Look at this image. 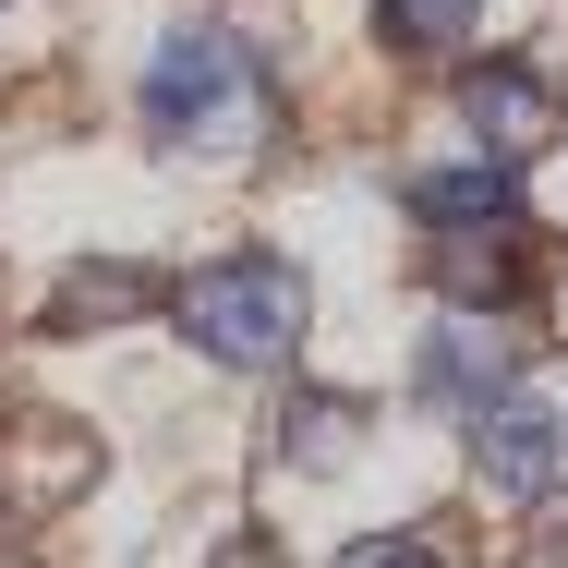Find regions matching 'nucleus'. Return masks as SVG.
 <instances>
[{"label":"nucleus","instance_id":"3","mask_svg":"<svg viewBox=\"0 0 568 568\" xmlns=\"http://www.w3.org/2000/svg\"><path fill=\"white\" fill-rule=\"evenodd\" d=\"M459 436H471V471L496 484V496H557V459H568V424H557V399H532V375H508L484 412H459Z\"/></svg>","mask_w":568,"mask_h":568},{"label":"nucleus","instance_id":"10","mask_svg":"<svg viewBox=\"0 0 568 568\" xmlns=\"http://www.w3.org/2000/svg\"><path fill=\"white\" fill-rule=\"evenodd\" d=\"M339 568H459L448 532H363V545H339Z\"/></svg>","mask_w":568,"mask_h":568},{"label":"nucleus","instance_id":"4","mask_svg":"<svg viewBox=\"0 0 568 568\" xmlns=\"http://www.w3.org/2000/svg\"><path fill=\"white\" fill-rule=\"evenodd\" d=\"M459 121H471V145L484 158H545L568 133V85H557V61H471L459 73Z\"/></svg>","mask_w":568,"mask_h":568},{"label":"nucleus","instance_id":"2","mask_svg":"<svg viewBox=\"0 0 568 568\" xmlns=\"http://www.w3.org/2000/svg\"><path fill=\"white\" fill-rule=\"evenodd\" d=\"M170 315H182V339L206 351L219 375H278V363L303 351L315 291H303L291 254H219V266H194V278L170 291Z\"/></svg>","mask_w":568,"mask_h":568},{"label":"nucleus","instance_id":"11","mask_svg":"<svg viewBox=\"0 0 568 568\" xmlns=\"http://www.w3.org/2000/svg\"><path fill=\"white\" fill-rule=\"evenodd\" d=\"M0 12H12V0H0Z\"/></svg>","mask_w":568,"mask_h":568},{"label":"nucleus","instance_id":"9","mask_svg":"<svg viewBox=\"0 0 568 568\" xmlns=\"http://www.w3.org/2000/svg\"><path fill=\"white\" fill-rule=\"evenodd\" d=\"M145 303V266H73V291H49V327H110Z\"/></svg>","mask_w":568,"mask_h":568},{"label":"nucleus","instance_id":"6","mask_svg":"<svg viewBox=\"0 0 568 568\" xmlns=\"http://www.w3.org/2000/svg\"><path fill=\"white\" fill-rule=\"evenodd\" d=\"M399 194H412V219L436 230V242H448V230H508V219H532V194L508 182V158H448V170H412Z\"/></svg>","mask_w":568,"mask_h":568},{"label":"nucleus","instance_id":"5","mask_svg":"<svg viewBox=\"0 0 568 568\" xmlns=\"http://www.w3.org/2000/svg\"><path fill=\"white\" fill-rule=\"evenodd\" d=\"M508 375H532V363H520V327H508V315H471V303H448V315L424 327V351H412V399H424V412H484Z\"/></svg>","mask_w":568,"mask_h":568},{"label":"nucleus","instance_id":"8","mask_svg":"<svg viewBox=\"0 0 568 568\" xmlns=\"http://www.w3.org/2000/svg\"><path fill=\"white\" fill-rule=\"evenodd\" d=\"M351 448H363V399H351V387H303L291 424H278V459H291V471H339Z\"/></svg>","mask_w":568,"mask_h":568},{"label":"nucleus","instance_id":"7","mask_svg":"<svg viewBox=\"0 0 568 568\" xmlns=\"http://www.w3.org/2000/svg\"><path fill=\"white\" fill-rule=\"evenodd\" d=\"M471 24H484V0H375V37H387V61H412V73H436V61H471Z\"/></svg>","mask_w":568,"mask_h":568},{"label":"nucleus","instance_id":"1","mask_svg":"<svg viewBox=\"0 0 568 568\" xmlns=\"http://www.w3.org/2000/svg\"><path fill=\"white\" fill-rule=\"evenodd\" d=\"M133 121H145V145H170V158H242V145H266V61H254L230 24H170V37L145 49Z\"/></svg>","mask_w":568,"mask_h":568}]
</instances>
